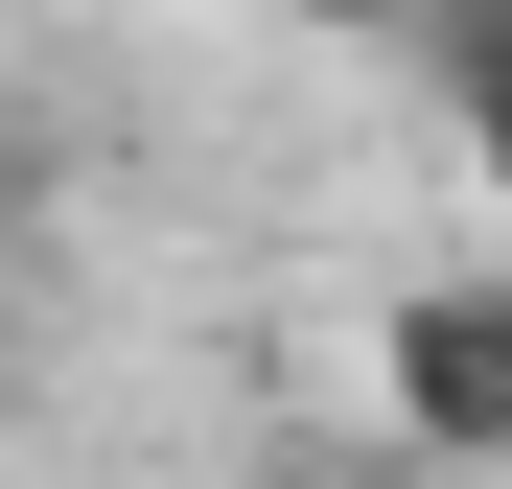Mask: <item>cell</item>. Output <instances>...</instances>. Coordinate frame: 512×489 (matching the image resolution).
I'll list each match as a JSON object with an SVG mask.
<instances>
[{
	"mask_svg": "<svg viewBox=\"0 0 512 489\" xmlns=\"http://www.w3.org/2000/svg\"><path fill=\"white\" fill-rule=\"evenodd\" d=\"M373 373H396L419 466H489V443H512V280H419V303L373 326Z\"/></svg>",
	"mask_w": 512,
	"mask_h": 489,
	"instance_id": "1",
	"label": "cell"
},
{
	"mask_svg": "<svg viewBox=\"0 0 512 489\" xmlns=\"http://www.w3.org/2000/svg\"><path fill=\"white\" fill-rule=\"evenodd\" d=\"M303 24H419V0H303Z\"/></svg>",
	"mask_w": 512,
	"mask_h": 489,
	"instance_id": "3",
	"label": "cell"
},
{
	"mask_svg": "<svg viewBox=\"0 0 512 489\" xmlns=\"http://www.w3.org/2000/svg\"><path fill=\"white\" fill-rule=\"evenodd\" d=\"M419 47H443V117H466V163L512 187V0H419Z\"/></svg>",
	"mask_w": 512,
	"mask_h": 489,
	"instance_id": "2",
	"label": "cell"
}]
</instances>
